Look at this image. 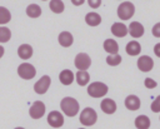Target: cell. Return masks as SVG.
Masks as SVG:
<instances>
[{"label": "cell", "mask_w": 160, "mask_h": 129, "mask_svg": "<svg viewBox=\"0 0 160 129\" xmlns=\"http://www.w3.org/2000/svg\"><path fill=\"white\" fill-rule=\"evenodd\" d=\"M50 85H51V78H50L49 75H42V76L35 83V85H34V91H35L36 94L42 95V94H45V93L49 90Z\"/></svg>", "instance_id": "obj_8"}, {"label": "cell", "mask_w": 160, "mask_h": 129, "mask_svg": "<svg viewBox=\"0 0 160 129\" xmlns=\"http://www.w3.org/2000/svg\"><path fill=\"white\" fill-rule=\"evenodd\" d=\"M79 129H85V128H79Z\"/></svg>", "instance_id": "obj_36"}, {"label": "cell", "mask_w": 160, "mask_h": 129, "mask_svg": "<svg viewBox=\"0 0 160 129\" xmlns=\"http://www.w3.org/2000/svg\"><path fill=\"white\" fill-rule=\"evenodd\" d=\"M85 23L89 26H98L101 24V16L95 11H90L85 15Z\"/></svg>", "instance_id": "obj_20"}, {"label": "cell", "mask_w": 160, "mask_h": 129, "mask_svg": "<svg viewBox=\"0 0 160 129\" xmlns=\"http://www.w3.org/2000/svg\"><path fill=\"white\" fill-rule=\"evenodd\" d=\"M4 53H5V49H4L2 45H0V59L4 56Z\"/></svg>", "instance_id": "obj_34"}, {"label": "cell", "mask_w": 160, "mask_h": 129, "mask_svg": "<svg viewBox=\"0 0 160 129\" xmlns=\"http://www.w3.org/2000/svg\"><path fill=\"white\" fill-rule=\"evenodd\" d=\"M124 104H125V108L131 110V111H135V110H139L140 106H141V101L139 99V96L134 95V94H130L125 98L124 100Z\"/></svg>", "instance_id": "obj_12"}, {"label": "cell", "mask_w": 160, "mask_h": 129, "mask_svg": "<svg viewBox=\"0 0 160 129\" xmlns=\"http://www.w3.org/2000/svg\"><path fill=\"white\" fill-rule=\"evenodd\" d=\"M14 129H25V128H22V126H16V128H14Z\"/></svg>", "instance_id": "obj_35"}, {"label": "cell", "mask_w": 160, "mask_h": 129, "mask_svg": "<svg viewBox=\"0 0 160 129\" xmlns=\"http://www.w3.org/2000/svg\"><path fill=\"white\" fill-rule=\"evenodd\" d=\"M138 68H139V70H141L144 73L151 71L152 68H154V60H152V58L149 56V55H141L138 59Z\"/></svg>", "instance_id": "obj_10"}, {"label": "cell", "mask_w": 160, "mask_h": 129, "mask_svg": "<svg viewBox=\"0 0 160 129\" xmlns=\"http://www.w3.org/2000/svg\"><path fill=\"white\" fill-rule=\"evenodd\" d=\"M32 46L30 44H21L19 48H18V56L22 60H28L32 56Z\"/></svg>", "instance_id": "obj_16"}, {"label": "cell", "mask_w": 160, "mask_h": 129, "mask_svg": "<svg viewBox=\"0 0 160 129\" xmlns=\"http://www.w3.org/2000/svg\"><path fill=\"white\" fill-rule=\"evenodd\" d=\"M45 110H46V106L42 101L40 100H36L31 104L30 109H29V115L32 118V119H41L45 114Z\"/></svg>", "instance_id": "obj_7"}, {"label": "cell", "mask_w": 160, "mask_h": 129, "mask_svg": "<svg viewBox=\"0 0 160 129\" xmlns=\"http://www.w3.org/2000/svg\"><path fill=\"white\" fill-rule=\"evenodd\" d=\"M129 28V34L134 38V39H138V38H141L144 35V26L139 21H131L130 25L128 26Z\"/></svg>", "instance_id": "obj_13"}, {"label": "cell", "mask_w": 160, "mask_h": 129, "mask_svg": "<svg viewBox=\"0 0 160 129\" xmlns=\"http://www.w3.org/2000/svg\"><path fill=\"white\" fill-rule=\"evenodd\" d=\"M100 109L105 114H114L116 111V103L110 98H104L100 103Z\"/></svg>", "instance_id": "obj_14"}, {"label": "cell", "mask_w": 160, "mask_h": 129, "mask_svg": "<svg viewBox=\"0 0 160 129\" xmlns=\"http://www.w3.org/2000/svg\"><path fill=\"white\" fill-rule=\"evenodd\" d=\"M18 75L24 79V80H30V79H34L35 75H36V69L32 64L30 63H21L19 66H18Z\"/></svg>", "instance_id": "obj_5"}, {"label": "cell", "mask_w": 160, "mask_h": 129, "mask_svg": "<svg viewBox=\"0 0 160 129\" xmlns=\"http://www.w3.org/2000/svg\"><path fill=\"white\" fill-rule=\"evenodd\" d=\"M75 80H76L78 85L85 86L90 81V74L86 70H78L76 74H75Z\"/></svg>", "instance_id": "obj_21"}, {"label": "cell", "mask_w": 160, "mask_h": 129, "mask_svg": "<svg viewBox=\"0 0 160 129\" xmlns=\"http://www.w3.org/2000/svg\"><path fill=\"white\" fill-rule=\"evenodd\" d=\"M150 125H151V121H150L149 116L141 114V115L135 118V126L138 129H149Z\"/></svg>", "instance_id": "obj_22"}, {"label": "cell", "mask_w": 160, "mask_h": 129, "mask_svg": "<svg viewBox=\"0 0 160 129\" xmlns=\"http://www.w3.org/2000/svg\"><path fill=\"white\" fill-rule=\"evenodd\" d=\"M11 39V30L9 28H6L5 25L0 26V44L8 43Z\"/></svg>", "instance_id": "obj_25"}, {"label": "cell", "mask_w": 160, "mask_h": 129, "mask_svg": "<svg viewBox=\"0 0 160 129\" xmlns=\"http://www.w3.org/2000/svg\"><path fill=\"white\" fill-rule=\"evenodd\" d=\"M71 3H72V5H75V6H80V5H82V4L85 3V0H71Z\"/></svg>", "instance_id": "obj_33"}, {"label": "cell", "mask_w": 160, "mask_h": 129, "mask_svg": "<svg viewBox=\"0 0 160 129\" xmlns=\"http://www.w3.org/2000/svg\"><path fill=\"white\" fill-rule=\"evenodd\" d=\"M144 85H145V88H148V89H155V88L158 86V83H156L154 79H151V78H146V79L144 80Z\"/></svg>", "instance_id": "obj_29"}, {"label": "cell", "mask_w": 160, "mask_h": 129, "mask_svg": "<svg viewBox=\"0 0 160 129\" xmlns=\"http://www.w3.org/2000/svg\"><path fill=\"white\" fill-rule=\"evenodd\" d=\"M48 124L52 128H61L64 125V114L58 111V110H52L46 116Z\"/></svg>", "instance_id": "obj_9"}, {"label": "cell", "mask_w": 160, "mask_h": 129, "mask_svg": "<svg viewBox=\"0 0 160 129\" xmlns=\"http://www.w3.org/2000/svg\"><path fill=\"white\" fill-rule=\"evenodd\" d=\"M104 46V50L110 54V55H114V54H119V44L116 40L114 39H106L102 44Z\"/></svg>", "instance_id": "obj_19"}, {"label": "cell", "mask_w": 160, "mask_h": 129, "mask_svg": "<svg viewBox=\"0 0 160 129\" xmlns=\"http://www.w3.org/2000/svg\"><path fill=\"white\" fill-rule=\"evenodd\" d=\"M150 109H151L152 113H160V95H158L152 100V103L150 105Z\"/></svg>", "instance_id": "obj_28"}, {"label": "cell", "mask_w": 160, "mask_h": 129, "mask_svg": "<svg viewBox=\"0 0 160 129\" xmlns=\"http://www.w3.org/2000/svg\"><path fill=\"white\" fill-rule=\"evenodd\" d=\"M58 41H59V44L61 46L69 48L74 43V36H72V34L70 31H61L59 34V36H58Z\"/></svg>", "instance_id": "obj_15"}, {"label": "cell", "mask_w": 160, "mask_h": 129, "mask_svg": "<svg viewBox=\"0 0 160 129\" xmlns=\"http://www.w3.org/2000/svg\"><path fill=\"white\" fill-rule=\"evenodd\" d=\"M151 33H152V35H154L155 38H160V23H156V24L152 26Z\"/></svg>", "instance_id": "obj_30"}, {"label": "cell", "mask_w": 160, "mask_h": 129, "mask_svg": "<svg viewBox=\"0 0 160 129\" xmlns=\"http://www.w3.org/2000/svg\"><path fill=\"white\" fill-rule=\"evenodd\" d=\"M59 80L62 85H70L75 80V74L69 69H64L59 74Z\"/></svg>", "instance_id": "obj_17"}, {"label": "cell", "mask_w": 160, "mask_h": 129, "mask_svg": "<svg viewBox=\"0 0 160 129\" xmlns=\"http://www.w3.org/2000/svg\"><path fill=\"white\" fill-rule=\"evenodd\" d=\"M88 4L91 9H98L101 5V0H88Z\"/></svg>", "instance_id": "obj_31"}, {"label": "cell", "mask_w": 160, "mask_h": 129, "mask_svg": "<svg viewBox=\"0 0 160 129\" xmlns=\"http://www.w3.org/2000/svg\"><path fill=\"white\" fill-rule=\"evenodd\" d=\"M10 20H11V13L5 6H0V26L8 24Z\"/></svg>", "instance_id": "obj_26"}, {"label": "cell", "mask_w": 160, "mask_h": 129, "mask_svg": "<svg viewBox=\"0 0 160 129\" xmlns=\"http://www.w3.org/2000/svg\"><path fill=\"white\" fill-rule=\"evenodd\" d=\"M42 1H46V0H42Z\"/></svg>", "instance_id": "obj_37"}, {"label": "cell", "mask_w": 160, "mask_h": 129, "mask_svg": "<svg viewBox=\"0 0 160 129\" xmlns=\"http://www.w3.org/2000/svg\"><path fill=\"white\" fill-rule=\"evenodd\" d=\"M125 51H126V54L130 55V56L139 55V54L141 53V45H140L139 41H136V40H131V41H129V43L126 44V46H125Z\"/></svg>", "instance_id": "obj_18"}, {"label": "cell", "mask_w": 160, "mask_h": 129, "mask_svg": "<svg viewBox=\"0 0 160 129\" xmlns=\"http://www.w3.org/2000/svg\"><path fill=\"white\" fill-rule=\"evenodd\" d=\"M110 30H111V34L114 36H116V38H124V36H126L129 34V28L124 23H120V21L114 23L111 25Z\"/></svg>", "instance_id": "obj_11"}, {"label": "cell", "mask_w": 160, "mask_h": 129, "mask_svg": "<svg viewBox=\"0 0 160 129\" xmlns=\"http://www.w3.org/2000/svg\"><path fill=\"white\" fill-rule=\"evenodd\" d=\"M74 65L78 70H88L91 65V58L86 53H79L74 59Z\"/></svg>", "instance_id": "obj_6"}, {"label": "cell", "mask_w": 160, "mask_h": 129, "mask_svg": "<svg viewBox=\"0 0 160 129\" xmlns=\"http://www.w3.org/2000/svg\"><path fill=\"white\" fill-rule=\"evenodd\" d=\"M116 13L120 20H130L135 14V5L131 1H122L118 6Z\"/></svg>", "instance_id": "obj_3"}, {"label": "cell", "mask_w": 160, "mask_h": 129, "mask_svg": "<svg viewBox=\"0 0 160 129\" xmlns=\"http://www.w3.org/2000/svg\"><path fill=\"white\" fill-rule=\"evenodd\" d=\"M49 8L52 13L55 14H61L65 10V4L62 3V0H50L49 3Z\"/></svg>", "instance_id": "obj_24"}, {"label": "cell", "mask_w": 160, "mask_h": 129, "mask_svg": "<svg viewBox=\"0 0 160 129\" xmlns=\"http://www.w3.org/2000/svg\"><path fill=\"white\" fill-rule=\"evenodd\" d=\"M88 94L91 96V98H102L108 94L109 91V88L105 83L102 81H92L88 85Z\"/></svg>", "instance_id": "obj_2"}, {"label": "cell", "mask_w": 160, "mask_h": 129, "mask_svg": "<svg viewBox=\"0 0 160 129\" xmlns=\"http://www.w3.org/2000/svg\"><path fill=\"white\" fill-rule=\"evenodd\" d=\"M60 109H61L62 114H65L69 118H72V116H75L79 113L80 104H79V101L75 98H72V96H65L60 101Z\"/></svg>", "instance_id": "obj_1"}, {"label": "cell", "mask_w": 160, "mask_h": 129, "mask_svg": "<svg viewBox=\"0 0 160 129\" xmlns=\"http://www.w3.org/2000/svg\"><path fill=\"white\" fill-rule=\"evenodd\" d=\"M79 120H80V123H81L82 125H85V126H91V125H94V124L96 123V120H98V114H96V111H95L92 108L88 106V108H85V109L81 110L80 116H79Z\"/></svg>", "instance_id": "obj_4"}, {"label": "cell", "mask_w": 160, "mask_h": 129, "mask_svg": "<svg viewBox=\"0 0 160 129\" xmlns=\"http://www.w3.org/2000/svg\"><path fill=\"white\" fill-rule=\"evenodd\" d=\"M106 64L108 65H110V66H118L120 63H121V60H122V58H121V55H119V54H114V55H108L106 56Z\"/></svg>", "instance_id": "obj_27"}, {"label": "cell", "mask_w": 160, "mask_h": 129, "mask_svg": "<svg viewBox=\"0 0 160 129\" xmlns=\"http://www.w3.org/2000/svg\"><path fill=\"white\" fill-rule=\"evenodd\" d=\"M25 11H26V15H28L29 18H31V19L39 18V16L41 15V13H42L41 8H40L38 4H30V5H28V8H26Z\"/></svg>", "instance_id": "obj_23"}, {"label": "cell", "mask_w": 160, "mask_h": 129, "mask_svg": "<svg viewBox=\"0 0 160 129\" xmlns=\"http://www.w3.org/2000/svg\"><path fill=\"white\" fill-rule=\"evenodd\" d=\"M154 54H155L158 58H160V43H158V44L154 45Z\"/></svg>", "instance_id": "obj_32"}]
</instances>
